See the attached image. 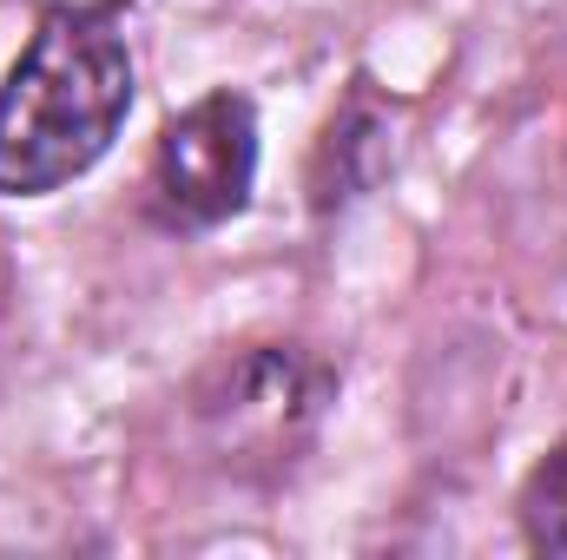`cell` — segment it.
<instances>
[{
	"label": "cell",
	"instance_id": "3957f363",
	"mask_svg": "<svg viewBox=\"0 0 567 560\" xmlns=\"http://www.w3.org/2000/svg\"><path fill=\"white\" fill-rule=\"evenodd\" d=\"M205 416L225 428V442H271L290 448L310 416H317V376L297 363V356H245L231 376H225V396L205 403Z\"/></svg>",
	"mask_w": 567,
	"mask_h": 560
},
{
	"label": "cell",
	"instance_id": "7a4b0ae2",
	"mask_svg": "<svg viewBox=\"0 0 567 560\" xmlns=\"http://www.w3.org/2000/svg\"><path fill=\"white\" fill-rule=\"evenodd\" d=\"M258 178V113L245 93H212L185 106L152 152V211L178 231H212L245 211Z\"/></svg>",
	"mask_w": 567,
	"mask_h": 560
},
{
	"label": "cell",
	"instance_id": "6da1fadb",
	"mask_svg": "<svg viewBox=\"0 0 567 560\" xmlns=\"http://www.w3.org/2000/svg\"><path fill=\"white\" fill-rule=\"evenodd\" d=\"M133 113V53L113 20L47 13L33 46L0 80V198L73 185Z\"/></svg>",
	"mask_w": 567,
	"mask_h": 560
},
{
	"label": "cell",
	"instance_id": "5b68a950",
	"mask_svg": "<svg viewBox=\"0 0 567 560\" xmlns=\"http://www.w3.org/2000/svg\"><path fill=\"white\" fill-rule=\"evenodd\" d=\"M40 13H86V20H106L113 7H126V0H33Z\"/></svg>",
	"mask_w": 567,
	"mask_h": 560
},
{
	"label": "cell",
	"instance_id": "277c9868",
	"mask_svg": "<svg viewBox=\"0 0 567 560\" xmlns=\"http://www.w3.org/2000/svg\"><path fill=\"white\" fill-rule=\"evenodd\" d=\"M522 528L535 554H561L567 560V435L535 462L528 488H522Z\"/></svg>",
	"mask_w": 567,
	"mask_h": 560
}]
</instances>
